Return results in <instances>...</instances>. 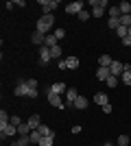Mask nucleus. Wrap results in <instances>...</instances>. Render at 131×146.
<instances>
[{"instance_id": "obj_44", "label": "nucleus", "mask_w": 131, "mask_h": 146, "mask_svg": "<svg viewBox=\"0 0 131 146\" xmlns=\"http://www.w3.org/2000/svg\"><path fill=\"white\" fill-rule=\"evenodd\" d=\"M11 146H22V144H20V142H13V144Z\"/></svg>"}, {"instance_id": "obj_28", "label": "nucleus", "mask_w": 131, "mask_h": 146, "mask_svg": "<svg viewBox=\"0 0 131 146\" xmlns=\"http://www.w3.org/2000/svg\"><path fill=\"white\" fill-rule=\"evenodd\" d=\"M131 140H129V135H118V146H129Z\"/></svg>"}, {"instance_id": "obj_1", "label": "nucleus", "mask_w": 131, "mask_h": 146, "mask_svg": "<svg viewBox=\"0 0 131 146\" xmlns=\"http://www.w3.org/2000/svg\"><path fill=\"white\" fill-rule=\"evenodd\" d=\"M53 24H55V18H53V13L50 15H42L37 20V31L42 35H50V31H53Z\"/></svg>"}, {"instance_id": "obj_13", "label": "nucleus", "mask_w": 131, "mask_h": 146, "mask_svg": "<svg viewBox=\"0 0 131 146\" xmlns=\"http://www.w3.org/2000/svg\"><path fill=\"white\" fill-rule=\"evenodd\" d=\"M94 103L103 107V105H107V103H109V98H107V94H103V92H98V94H94Z\"/></svg>"}, {"instance_id": "obj_47", "label": "nucleus", "mask_w": 131, "mask_h": 146, "mask_svg": "<svg viewBox=\"0 0 131 146\" xmlns=\"http://www.w3.org/2000/svg\"><path fill=\"white\" fill-rule=\"evenodd\" d=\"M114 146H118V144H114Z\"/></svg>"}, {"instance_id": "obj_19", "label": "nucleus", "mask_w": 131, "mask_h": 146, "mask_svg": "<svg viewBox=\"0 0 131 146\" xmlns=\"http://www.w3.org/2000/svg\"><path fill=\"white\" fill-rule=\"evenodd\" d=\"M118 9H120V13H122V15H131V5L127 2V0H122V2H120Z\"/></svg>"}, {"instance_id": "obj_26", "label": "nucleus", "mask_w": 131, "mask_h": 146, "mask_svg": "<svg viewBox=\"0 0 131 146\" xmlns=\"http://www.w3.org/2000/svg\"><path fill=\"white\" fill-rule=\"evenodd\" d=\"M9 122H11V116L2 109V111H0V124H9Z\"/></svg>"}, {"instance_id": "obj_7", "label": "nucleus", "mask_w": 131, "mask_h": 146, "mask_svg": "<svg viewBox=\"0 0 131 146\" xmlns=\"http://www.w3.org/2000/svg\"><path fill=\"white\" fill-rule=\"evenodd\" d=\"M48 103L53 105V107H57V109H63V107H66V105L61 103L59 94H53V92H48Z\"/></svg>"}, {"instance_id": "obj_42", "label": "nucleus", "mask_w": 131, "mask_h": 146, "mask_svg": "<svg viewBox=\"0 0 131 146\" xmlns=\"http://www.w3.org/2000/svg\"><path fill=\"white\" fill-rule=\"evenodd\" d=\"M72 133H74V135L81 133V127H79V124H74V127H72Z\"/></svg>"}, {"instance_id": "obj_45", "label": "nucleus", "mask_w": 131, "mask_h": 146, "mask_svg": "<svg viewBox=\"0 0 131 146\" xmlns=\"http://www.w3.org/2000/svg\"><path fill=\"white\" fill-rule=\"evenodd\" d=\"M103 146H114V144H109V142H107V144H103Z\"/></svg>"}, {"instance_id": "obj_4", "label": "nucleus", "mask_w": 131, "mask_h": 146, "mask_svg": "<svg viewBox=\"0 0 131 146\" xmlns=\"http://www.w3.org/2000/svg\"><path fill=\"white\" fill-rule=\"evenodd\" d=\"M83 7H85V5H83L81 0H76V2H70V5L66 7V13H70V15H74V13H76V15H79V13L83 11Z\"/></svg>"}, {"instance_id": "obj_23", "label": "nucleus", "mask_w": 131, "mask_h": 146, "mask_svg": "<svg viewBox=\"0 0 131 146\" xmlns=\"http://www.w3.org/2000/svg\"><path fill=\"white\" fill-rule=\"evenodd\" d=\"M66 63H68L70 70H76V68H79V59H76V57H70V59H66Z\"/></svg>"}, {"instance_id": "obj_30", "label": "nucleus", "mask_w": 131, "mask_h": 146, "mask_svg": "<svg viewBox=\"0 0 131 146\" xmlns=\"http://www.w3.org/2000/svg\"><path fill=\"white\" fill-rule=\"evenodd\" d=\"M29 137H31V144H39V140H42V135H39V131H33V133L29 135Z\"/></svg>"}, {"instance_id": "obj_8", "label": "nucleus", "mask_w": 131, "mask_h": 146, "mask_svg": "<svg viewBox=\"0 0 131 146\" xmlns=\"http://www.w3.org/2000/svg\"><path fill=\"white\" fill-rule=\"evenodd\" d=\"M109 72H112V76H120V74L125 72V63H120V61H114L112 68H109Z\"/></svg>"}, {"instance_id": "obj_14", "label": "nucleus", "mask_w": 131, "mask_h": 146, "mask_svg": "<svg viewBox=\"0 0 131 146\" xmlns=\"http://www.w3.org/2000/svg\"><path fill=\"white\" fill-rule=\"evenodd\" d=\"M87 105H90V100H87L85 96H81V94H79V98L74 100V105H72V107H76V109H85Z\"/></svg>"}, {"instance_id": "obj_25", "label": "nucleus", "mask_w": 131, "mask_h": 146, "mask_svg": "<svg viewBox=\"0 0 131 146\" xmlns=\"http://www.w3.org/2000/svg\"><path fill=\"white\" fill-rule=\"evenodd\" d=\"M50 57H53V59H59V57H61V46H59V44H57L55 48H50Z\"/></svg>"}, {"instance_id": "obj_17", "label": "nucleus", "mask_w": 131, "mask_h": 146, "mask_svg": "<svg viewBox=\"0 0 131 146\" xmlns=\"http://www.w3.org/2000/svg\"><path fill=\"white\" fill-rule=\"evenodd\" d=\"M44 39H46V35H42L39 31H35V33L31 35V42H33V44H37V46H44Z\"/></svg>"}, {"instance_id": "obj_34", "label": "nucleus", "mask_w": 131, "mask_h": 146, "mask_svg": "<svg viewBox=\"0 0 131 146\" xmlns=\"http://www.w3.org/2000/svg\"><path fill=\"white\" fill-rule=\"evenodd\" d=\"M90 5H92V7H103V9H105L107 0H90Z\"/></svg>"}, {"instance_id": "obj_46", "label": "nucleus", "mask_w": 131, "mask_h": 146, "mask_svg": "<svg viewBox=\"0 0 131 146\" xmlns=\"http://www.w3.org/2000/svg\"><path fill=\"white\" fill-rule=\"evenodd\" d=\"M129 37H131V26H129Z\"/></svg>"}, {"instance_id": "obj_15", "label": "nucleus", "mask_w": 131, "mask_h": 146, "mask_svg": "<svg viewBox=\"0 0 131 146\" xmlns=\"http://www.w3.org/2000/svg\"><path fill=\"white\" fill-rule=\"evenodd\" d=\"M37 131H39V135H42V137H55V131H53L50 127H46V124H42Z\"/></svg>"}, {"instance_id": "obj_31", "label": "nucleus", "mask_w": 131, "mask_h": 146, "mask_svg": "<svg viewBox=\"0 0 131 146\" xmlns=\"http://www.w3.org/2000/svg\"><path fill=\"white\" fill-rule=\"evenodd\" d=\"M55 144V137H42L39 140V146H53Z\"/></svg>"}, {"instance_id": "obj_3", "label": "nucleus", "mask_w": 131, "mask_h": 146, "mask_svg": "<svg viewBox=\"0 0 131 146\" xmlns=\"http://www.w3.org/2000/svg\"><path fill=\"white\" fill-rule=\"evenodd\" d=\"M39 7H42L44 15H50V13H53V9H57V7H59V2H57V0H39Z\"/></svg>"}, {"instance_id": "obj_20", "label": "nucleus", "mask_w": 131, "mask_h": 146, "mask_svg": "<svg viewBox=\"0 0 131 146\" xmlns=\"http://www.w3.org/2000/svg\"><path fill=\"white\" fill-rule=\"evenodd\" d=\"M44 46H48V48H55L57 46V37L50 33V35H46V39H44Z\"/></svg>"}, {"instance_id": "obj_27", "label": "nucleus", "mask_w": 131, "mask_h": 146, "mask_svg": "<svg viewBox=\"0 0 131 146\" xmlns=\"http://www.w3.org/2000/svg\"><path fill=\"white\" fill-rule=\"evenodd\" d=\"M107 26H109V29H112V31H116V29H118V26H120L118 18H109V20H107Z\"/></svg>"}, {"instance_id": "obj_40", "label": "nucleus", "mask_w": 131, "mask_h": 146, "mask_svg": "<svg viewBox=\"0 0 131 146\" xmlns=\"http://www.w3.org/2000/svg\"><path fill=\"white\" fill-rule=\"evenodd\" d=\"M57 66H59V70H68V63H66V59H63V61H59Z\"/></svg>"}, {"instance_id": "obj_11", "label": "nucleus", "mask_w": 131, "mask_h": 146, "mask_svg": "<svg viewBox=\"0 0 131 146\" xmlns=\"http://www.w3.org/2000/svg\"><path fill=\"white\" fill-rule=\"evenodd\" d=\"M26 122H29V127H31L33 131H37V129L42 127V122H39V116H37V113H33V116L29 118V120H26Z\"/></svg>"}, {"instance_id": "obj_22", "label": "nucleus", "mask_w": 131, "mask_h": 146, "mask_svg": "<svg viewBox=\"0 0 131 146\" xmlns=\"http://www.w3.org/2000/svg\"><path fill=\"white\" fill-rule=\"evenodd\" d=\"M116 35H118L120 39H125V37L129 35V29H127V26H118V29H116Z\"/></svg>"}, {"instance_id": "obj_38", "label": "nucleus", "mask_w": 131, "mask_h": 146, "mask_svg": "<svg viewBox=\"0 0 131 146\" xmlns=\"http://www.w3.org/2000/svg\"><path fill=\"white\" fill-rule=\"evenodd\" d=\"M26 83H29L31 90H37V81H35V79H26Z\"/></svg>"}, {"instance_id": "obj_16", "label": "nucleus", "mask_w": 131, "mask_h": 146, "mask_svg": "<svg viewBox=\"0 0 131 146\" xmlns=\"http://www.w3.org/2000/svg\"><path fill=\"white\" fill-rule=\"evenodd\" d=\"M66 98H68V105H74V100L79 98V94H76L74 87H68V92H66Z\"/></svg>"}, {"instance_id": "obj_36", "label": "nucleus", "mask_w": 131, "mask_h": 146, "mask_svg": "<svg viewBox=\"0 0 131 146\" xmlns=\"http://www.w3.org/2000/svg\"><path fill=\"white\" fill-rule=\"evenodd\" d=\"M105 83H107L109 87H116V85H118V76H109V79H107Z\"/></svg>"}, {"instance_id": "obj_12", "label": "nucleus", "mask_w": 131, "mask_h": 146, "mask_svg": "<svg viewBox=\"0 0 131 146\" xmlns=\"http://www.w3.org/2000/svg\"><path fill=\"white\" fill-rule=\"evenodd\" d=\"M48 92H53V94H66L68 92V87L63 85V83H55V85H50Z\"/></svg>"}, {"instance_id": "obj_41", "label": "nucleus", "mask_w": 131, "mask_h": 146, "mask_svg": "<svg viewBox=\"0 0 131 146\" xmlns=\"http://www.w3.org/2000/svg\"><path fill=\"white\" fill-rule=\"evenodd\" d=\"M103 113H112V105H109V103L103 105Z\"/></svg>"}, {"instance_id": "obj_21", "label": "nucleus", "mask_w": 131, "mask_h": 146, "mask_svg": "<svg viewBox=\"0 0 131 146\" xmlns=\"http://www.w3.org/2000/svg\"><path fill=\"white\" fill-rule=\"evenodd\" d=\"M120 81H122L125 85H131V70H125V72L120 74Z\"/></svg>"}, {"instance_id": "obj_18", "label": "nucleus", "mask_w": 131, "mask_h": 146, "mask_svg": "<svg viewBox=\"0 0 131 146\" xmlns=\"http://www.w3.org/2000/svg\"><path fill=\"white\" fill-rule=\"evenodd\" d=\"M18 133H20V135H31V133H33V129L29 127V122H22V124L18 127Z\"/></svg>"}, {"instance_id": "obj_39", "label": "nucleus", "mask_w": 131, "mask_h": 146, "mask_svg": "<svg viewBox=\"0 0 131 146\" xmlns=\"http://www.w3.org/2000/svg\"><path fill=\"white\" fill-rule=\"evenodd\" d=\"M11 124H15V127H20V124H22V120H20L18 116H11Z\"/></svg>"}, {"instance_id": "obj_35", "label": "nucleus", "mask_w": 131, "mask_h": 146, "mask_svg": "<svg viewBox=\"0 0 131 146\" xmlns=\"http://www.w3.org/2000/svg\"><path fill=\"white\" fill-rule=\"evenodd\" d=\"M20 144H22V146H31V137H29V135H20Z\"/></svg>"}, {"instance_id": "obj_29", "label": "nucleus", "mask_w": 131, "mask_h": 146, "mask_svg": "<svg viewBox=\"0 0 131 146\" xmlns=\"http://www.w3.org/2000/svg\"><path fill=\"white\" fill-rule=\"evenodd\" d=\"M53 35H55L57 39H63V37H66V29H61V26H59V29L53 31Z\"/></svg>"}, {"instance_id": "obj_33", "label": "nucleus", "mask_w": 131, "mask_h": 146, "mask_svg": "<svg viewBox=\"0 0 131 146\" xmlns=\"http://www.w3.org/2000/svg\"><path fill=\"white\" fill-rule=\"evenodd\" d=\"M103 13H105V9H103V7H94V9H92V15H94V18H100Z\"/></svg>"}, {"instance_id": "obj_2", "label": "nucleus", "mask_w": 131, "mask_h": 146, "mask_svg": "<svg viewBox=\"0 0 131 146\" xmlns=\"http://www.w3.org/2000/svg\"><path fill=\"white\" fill-rule=\"evenodd\" d=\"M18 133V127H15V124H11V122H9V124H0V137H2V140H5V137H11V135H15Z\"/></svg>"}, {"instance_id": "obj_43", "label": "nucleus", "mask_w": 131, "mask_h": 146, "mask_svg": "<svg viewBox=\"0 0 131 146\" xmlns=\"http://www.w3.org/2000/svg\"><path fill=\"white\" fill-rule=\"evenodd\" d=\"M122 44H125V46H131V37H129V35H127V37H125V39H122Z\"/></svg>"}, {"instance_id": "obj_5", "label": "nucleus", "mask_w": 131, "mask_h": 146, "mask_svg": "<svg viewBox=\"0 0 131 146\" xmlns=\"http://www.w3.org/2000/svg\"><path fill=\"white\" fill-rule=\"evenodd\" d=\"M13 94H15V96H29V94H31V87H29L26 81H22V83L15 85V92H13Z\"/></svg>"}, {"instance_id": "obj_37", "label": "nucleus", "mask_w": 131, "mask_h": 146, "mask_svg": "<svg viewBox=\"0 0 131 146\" xmlns=\"http://www.w3.org/2000/svg\"><path fill=\"white\" fill-rule=\"evenodd\" d=\"M79 20H81V22H87V20H90V13H87L85 9H83V11L79 13Z\"/></svg>"}, {"instance_id": "obj_24", "label": "nucleus", "mask_w": 131, "mask_h": 146, "mask_svg": "<svg viewBox=\"0 0 131 146\" xmlns=\"http://www.w3.org/2000/svg\"><path fill=\"white\" fill-rule=\"evenodd\" d=\"M118 22H120V26H127V29H129L131 26V15H120Z\"/></svg>"}, {"instance_id": "obj_10", "label": "nucleus", "mask_w": 131, "mask_h": 146, "mask_svg": "<svg viewBox=\"0 0 131 146\" xmlns=\"http://www.w3.org/2000/svg\"><path fill=\"white\" fill-rule=\"evenodd\" d=\"M109 76H112L109 68H98V70H96V79H98V81H107Z\"/></svg>"}, {"instance_id": "obj_32", "label": "nucleus", "mask_w": 131, "mask_h": 146, "mask_svg": "<svg viewBox=\"0 0 131 146\" xmlns=\"http://www.w3.org/2000/svg\"><path fill=\"white\" fill-rule=\"evenodd\" d=\"M122 13H120L118 7H109V18H120Z\"/></svg>"}, {"instance_id": "obj_9", "label": "nucleus", "mask_w": 131, "mask_h": 146, "mask_svg": "<svg viewBox=\"0 0 131 146\" xmlns=\"http://www.w3.org/2000/svg\"><path fill=\"white\" fill-rule=\"evenodd\" d=\"M112 63H114V59L109 55H100L98 57V68H112Z\"/></svg>"}, {"instance_id": "obj_6", "label": "nucleus", "mask_w": 131, "mask_h": 146, "mask_svg": "<svg viewBox=\"0 0 131 146\" xmlns=\"http://www.w3.org/2000/svg\"><path fill=\"white\" fill-rule=\"evenodd\" d=\"M50 59H53V57H50V48H48V46H39V63L46 66Z\"/></svg>"}]
</instances>
